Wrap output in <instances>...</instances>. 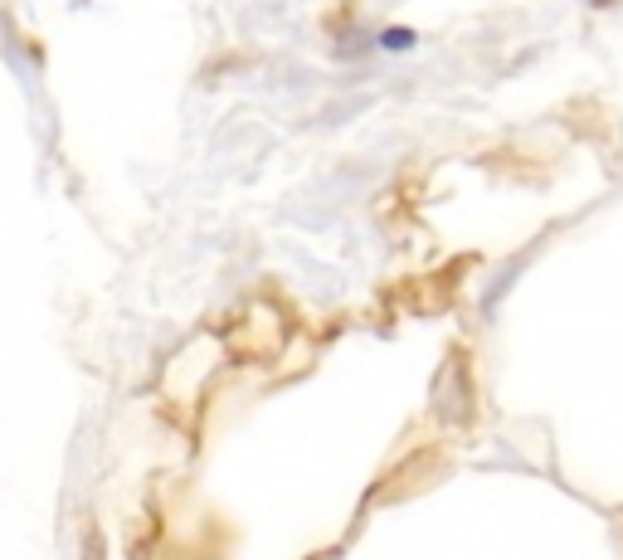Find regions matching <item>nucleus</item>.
Masks as SVG:
<instances>
[{"label": "nucleus", "mask_w": 623, "mask_h": 560, "mask_svg": "<svg viewBox=\"0 0 623 560\" xmlns=\"http://www.w3.org/2000/svg\"><path fill=\"white\" fill-rule=\"evenodd\" d=\"M594 6H614V0H594Z\"/></svg>", "instance_id": "7ed1b4c3"}, {"label": "nucleus", "mask_w": 623, "mask_h": 560, "mask_svg": "<svg viewBox=\"0 0 623 560\" xmlns=\"http://www.w3.org/2000/svg\"><path fill=\"white\" fill-rule=\"evenodd\" d=\"M381 49H390V54H399V49H414V30H385V34H381Z\"/></svg>", "instance_id": "f03ea898"}, {"label": "nucleus", "mask_w": 623, "mask_h": 560, "mask_svg": "<svg viewBox=\"0 0 623 560\" xmlns=\"http://www.w3.org/2000/svg\"><path fill=\"white\" fill-rule=\"evenodd\" d=\"M83 560H107V546H103V531L97 527L83 531Z\"/></svg>", "instance_id": "f257e3e1"}]
</instances>
